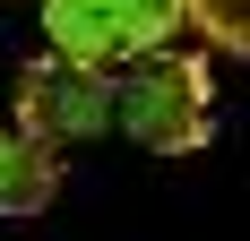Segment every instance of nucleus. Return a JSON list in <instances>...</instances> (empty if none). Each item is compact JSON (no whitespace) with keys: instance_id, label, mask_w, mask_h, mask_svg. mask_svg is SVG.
I'll return each mask as SVG.
<instances>
[{"instance_id":"1","label":"nucleus","mask_w":250,"mask_h":241,"mask_svg":"<svg viewBox=\"0 0 250 241\" xmlns=\"http://www.w3.org/2000/svg\"><path fill=\"white\" fill-rule=\"evenodd\" d=\"M207 120H216V69H207L199 52L181 43H155L129 60L121 78V129L147 155H190V146H207Z\"/></svg>"},{"instance_id":"2","label":"nucleus","mask_w":250,"mask_h":241,"mask_svg":"<svg viewBox=\"0 0 250 241\" xmlns=\"http://www.w3.org/2000/svg\"><path fill=\"white\" fill-rule=\"evenodd\" d=\"M112 120H121L112 69L69 60V52L26 60V78H18V129H26V138H43V146H86V138H104Z\"/></svg>"},{"instance_id":"3","label":"nucleus","mask_w":250,"mask_h":241,"mask_svg":"<svg viewBox=\"0 0 250 241\" xmlns=\"http://www.w3.org/2000/svg\"><path fill=\"white\" fill-rule=\"evenodd\" d=\"M43 35L69 60H138L181 35V0H43Z\"/></svg>"},{"instance_id":"4","label":"nucleus","mask_w":250,"mask_h":241,"mask_svg":"<svg viewBox=\"0 0 250 241\" xmlns=\"http://www.w3.org/2000/svg\"><path fill=\"white\" fill-rule=\"evenodd\" d=\"M61 198V155L26 129H0V216H43Z\"/></svg>"}]
</instances>
